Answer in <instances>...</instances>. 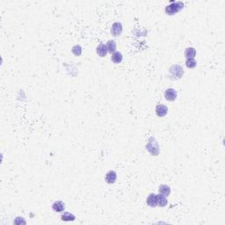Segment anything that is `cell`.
Masks as SVG:
<instances>
[{
	"mask_svg": "<svg viewBox=\"0 0 225 225\" xmlns=\"http://www.w3.org/2000/svg\"><path fill=\"white\" fill-rule=\"evenodd\" d=\"M116 179H117V173L114 172V171H109L107 172L106 176H105V180L106 182L109 184V185H112L116 182Z\"/></svg>",
	"mask_w": 225,
	"mask_h": 225,
	"instance_id": "7",
	"label": "cell"
},
{
	"mask_svg": "<svg viewBox=\"0 0 225 225\" xmlns=\"http://www.w3.org/2000/svg\"><path fill=\"white\" fill-rule=\"evenodd\" d=\"M169 73H170V78L172 80L180 79L184 75V70L180 65L178 64H174L171 66L169 69Z\"/></svg>",
	"mask_w": 225,
	"mask_h": 225,
	"instance_id": "2",
	"label": "cell"
},
{
	"mask_svg": "<svg viewBox=\"0 0 225 225\" xmlns=\"http://www.w3.org/2000/svg\"><path fill=\"white\" fill-rule=\"evenodd\" d=\"M197 65V62L194 58H188L186 60V66L189 69H193Z\"/></svg>",
	"mask_w": 225,
	"mask_h": 225,
	"instance_id": "18",
	"label": "cell"
},
{
	"mask_svg": "<svg viewBox=\"0 0 225 225\" xmlns=\"http://www.w3.org/2000/svg\"><path fill=\"white\" fill-rule=\"evenodd\" d=\"M155 140H156V139H155L154 137H150V140H149V142H148L147 145H146V149H147V150H148L152 156H158V155L159 154V149L154 148L153 144H154Z\"/></svg>",
	"mask_w": 225,
	"mask_h": 225,
	"instance_id": "5",
	"label": "cell"
},
{
	"mask_svg": "<svg viewBox=\"0 0 225 225\" xmlns=\"http://www.w3.org/2000/svg\"><path fill=\"white\" fill-rule=\"evenodd\" d=\"M96 53H97L98 56H100V57L107 56L108 53L107 46H106L105 44H99L98 47H97V48H96Z\"/></svg>",
	"mask_w": 225,
	"mask_h": 225,
	"instance_id": "10",
	"label": "cell"
},
{
	"mask_svg": "<svg viewBox=\"0 0 225 225\" xmlns=\"http://www.w3.org/2000/svg\"><path fill=\"white\" fill-rule=\"evenodd\" d=\"M157 196H158V206L160 207V208H164L168 204V201L166 199V196H164L161 193L157 194Z\"/></svg>",
	"mask_w": 225,
	"mask_h": 225,
	"instance_id": "14",
	"label": "cell"
},
{
	"mask_svg": "<svg viewBox=\"0 0 225 225\" xmlns=\"http://www.w3.org/2000/svg\"><path fill=\"white\" fill-rule=\"evenodd\" d=\"M158 192L161 194L167 197L171 193V188L168 187V186H166V185H160L159 188H158Z\"/></svg>",
	"mask_w": 225,
	"mask_h": 225,
	"instance_id": "16",
	"label": "cell"
},
{
	"mask_svg": "<svg viewBox=\"0 0 225 225\" xmlns=\"http://www.w3.org/2000/svg\"><path fill=\"white\" fill-rule=\"evenodd\" d=\"M61 220L63 222H73L76 220V216L70 212H63L61 216Z\"/></svg>",
	"mask_w": 225,
	"mask_h": 225,
	"instance_id": "15",
	"label": "cell"
},
{
	"mask_svg": "<svg viewBox=\"0 0 225 225\" xmlns=\"http://www.w3.org/2000/svg\"><path fill=\"white\" fill-rule=\"evenodd\" d=\"M123 27L121 22H115L112 24V28H111V34L114 37H118L122 33Z\"/></svg>",
	"mask_w": 225,
	"mask_h": 225,
	"instance_id": "4",
	"label": "cell"
},
{
	"mask_svg": "<svg viewBox=\"0 0 225 225\" xmlns=\"http://www.w3.org/2000/svg\"><path fill=\"white\" fill-rule=\"evenodd\" d=\"M183 8H184V3L183 2H181V1H177V2L172 1V4H170L165 7L164 12L167 15H174V14L179 12Z\"/></svg>",
	"mask_w": 225,
	"mask_h": 225,
	"instance_id": "1",
	"label": "cell"
},
{
	"mask_svg": "<svg viewBox=\"0 0 225 225\" xmlns=\"http://www.w3.org/2000/svg\"><path fill=\"white\" fill-rule=\"evenodd\" d=\"M82 51H83V49H82V47H81L80 45H75V46H73L72 48H71L72 54L76 56H81V55H82Z\"/></svg>",
	"mask_w": 225,
	"mask_h": 225,
	"instance_id": "17",
	"label": "cell"
},
{
	"mask_svg": "<svg viewBox=\"0 0 225 225\" xmlns=\"http://www.w3.org/2000/svg\"><path fill=\"white\" fill-rule=\"evenodd\" d=\"M146 203L147 205L150 208H155L158 206V196L155 193H150L147 199H146Z\"/></svg>",
	"mask_w": 225,
	"mask_h": 225,
	"instance_id": "9",
	"label": "cell"
},
{
	"mask_svg": "<svg viewBox=\"0 0 225 225\" xmlns=\"http://www.w3.org/2000/svg\"><path fill=\"white\" fill-rule=\"evenodd\" d=\"M52 209L57 213H62L65 210V203L62 201H56L52 204Z\"/></svg>",
	"mask_w": 225,
	"mask_h": 225,
	"instance_id": "8",
	"label": "cell"
},
{
	"mask_svg": "<svg viewBox=\"0 0 225 225\" xmlns=\"http://www.w3.org/2000/svg\"><path fill=\"white\" fill-rule=\"evenodd\" d=\"M184 56H186V58H194L196 56V49L194 48H187L186 50L184 52Z\"/></svg>",
	"mask_w": 225,
	"mask_h": 225,
	"instance_id": "12",
	"label": "cell"
},
{
	"mask_svg": "<svg viewBox=\"0 0 225 225\" xmlns=\"http://www.w3.org/2000/svg\"><path fill=\"white\" fill-rule=\"evenodd\" d=\"M16 219H18L19 222H18V221H14V223H15V224H20V223H26V222H27L26 221L24 220L23 217H17Z\"/></svg>",
	"mask_w": 225,
	"mask_h": 225,
	"instance_id": "19",
	"label": "cell"
},
{
	"mask_svg": "<svg viewBox=\"0 0 225 225\" xmlns=\"http://www.w3.org/2000/svg\"><path fill=\"white\" fill-rule=\"evenodd\" d=\"M106 46H107V48H108V53L113 54L114 52L116 51V42H115V41L109 40V41L107 42Z\"/></svg>",
	"mask_w": 225,
	"mask_h": 225,
	"instance_id": "13",
	"label": "cell"
},
{
	"mask_svg": "<svg viewBox=\"0 0 225 225\" xmlns=\"http://www.w3.org/2000/svg\"><path fill=\"white\" fill-rule=\"evenodd\" d=\"M168 112V108L164 104H158L156 107V114L158 117H164Z\"/></svg>",
	"mask_w": 225,
	"mask_h": 225,
	"instance_id": "6",
	"label": "cell"
},
{
	"mask_svg": "<svg viewBox=\"0 0 225 225\" xmlns=\"http://www.w3.org/2000/svg\"><path fill=\"white\" fill-rule=\"evenodd\" d=\"M111 60L113 63L115 64H118V63H121L123 60V56L121 52L119 51H115L113 54H112V56H111Z\"/></svg>",
	"mask_w": 225,
	"mask_h": 225,
	"instance_id": "11",
	"label": "cell"
},
{
	"mask_svg": "<svg viewBox=\"0 0 225 225\" xmlns=\"http://www.w3.org/2000/svg\"><path fill=\"white\" fill-rule=\"evenodd\" d=\"M177 96H178V92L173 88H168L164 92V98L167 101H170V102L175 101L177 98Z\"/></svg>",
	"mask_w": 225,
	"mask_h": 225,
	"instance_id": "3",
	"label": "cell"
}]
</instances>
